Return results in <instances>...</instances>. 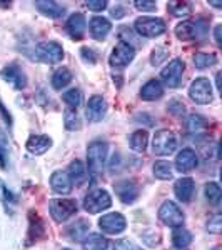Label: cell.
Returning <instances> with one entry per match:
<instances>
[{
    "label": "cell",
    "instance_id": "cell-1",
    "mask_svg": "<svg viewBox=\"0 0 222 250\" xmlns=\"http://www.w3.org/2000/svg\"><path fill=\"white\" fill-rule=\"evenodd\" d=\"M32 59L44 63H59L64 59V50L57 42H42L35 47Z\"/></svg>",
    "mask_w": 222,
    "mask_h": 250
},
{
    "label": "cell",
    "instance_id": "cell-2",
    "mask_svg": "<svg viewBox=\"0 0 222 250\" xmlns=\"http://www.w3.org/2000/svg\"><path fill=\"white\" fill-rule=\"evenodd\" d=\"M107 159V144L104 142H94L90 144L87 150V162H89V172L92 175H97L100 170H102L104 164H106Z\"/></svg>",
    "mask_w": 222,
    "mask_h": 250
},
{
    "label": "cell",
    "instance_id": "cell-3",
    "mask_svg": "<svg viewBox=\"0 0 222 250\" xmlns=\"http://www.w3.org/2000/svg\"><path fill=\"white\" fill-rule=\"evenodd\" d=\"M77 212V202L72 199H55L50 202V215L59 224L70 219Z\"/></svg>",
    "mask_w": 222,
    "mask_h": 250
},
{
    "label": "cell",
    "instance_id": "cell-4",
    "mask_svg": "<svg viewBox=\"0 0 222 250\" xmlns=\"http://www.w3.org/2000/svg\"><path fill=\"white\" fill-rule=\"evenodd\" d=\"M135 30H137V34L142 35V37L154 39L165 32V23L162 19L142 17V19L135 20Z\"/></svg>",
    "mask_w": 222,
    "mask_h": 250
},
{
    "label": "cell",
    "instance_id": "cell-5",
    "mask_svg": "<svg viewBox=\"0 0 222 250\" xmlns=\"http://www.w3.org/2000/svg\"><path fill=\"white\" fill-rule=\"evenodd\" d=\"M111 205H112L111 195L106 190H102V188H97V190L87 193L86 200H84V208L90 213H99L109 208Z\"/></svg>",
    "mask_w": 222,
    "mask_h": 250
},
{
    "label": "cell",
    "instance_id": "cell-6",
    "mask_svg": "<svg viewBox=\"0 0 222 250\" xmlns=\"http://www.w3.org/2000/svg\"><path fill=\"white\" fill-rule=\"evenodd\" d=\"M159 219L169 227H182L184 213L179 208V205L172 200H165L159 208Z\"/></svg>",
    "mask_w": 222,
    "mask_h": 250
},
{
    "label": "cell",
    "instance_id": "cell-7",
    "mask_svg": "<svg viewBox=\"0 0 222 250\" xmlns=\"http://www.w3.org/2000/svg\"><path fill=\"white\" fill-rule=\"evenodd\" d=\"M177 147V139L171 130H159L152 140V150L157 155H171Z\"/></svg>",
    "mask_w": 222,
    "mask_h": 250
},
{
    "label": "cell",
    "instance_id": "cell-8",
    "mask_svg": "<svg viewBox=\"0 0 222 250\" xmlns=\"http://www.w3.org/2000/svg\"><path fill=\"white\" fill-rule=\"evenodd\" d=\"M134 57H135L134 47H132L129 42H124V40H120V42L115 45L114 50H112L109 62H111L112 67L119 68V67H126L129 62H132V60H134Z\"/></svg>",
    "mask_w": 222,
    "mask_h": 250
},
{
    "label": "cell",
    "instance_id": "cell-9",
    "mask_svg": "<svg viewBox=\"0 0 222 250\" xmlns=\"http://www.w3.org/2000/svg\"><path fill=\"white\" fill-rule=\"evenodd\" d=\"M189 95L196 104H211L212 102V88H211V82L207 79L200 77L197 80H194L191 88H189Z\"/></svg>",
    "mask_w": 222,
    "mask_h": 250
},
{
    "label": "cell",
    "instance_id": "cell-10",
    "mask_svg": "<svg viewBox=\"0 0 222 250\" xmlns=\"http://www.w3.org/2000/svg\"><path fill=\"white\" fill-rule=\"evenodd\" d=\"M182 72H184V63L180 62L179 59L172 60L167 67L162 68L160 72V79L165 85L169 87H177L180 83V79H182Z\"/></svg>",
    "mask_w": 222,
    "mask_h": 250
},
{
    "label": "cell",
    "instance_id": "cell-11",
    "mask_svg": "<svg viewBox=\"0 0 222 250\" xmlns=\"http://www.w3.org/2000/svg\"><path fill=\"white\" fill-rule=\"evenodd\" d=\"M99 227L106 233L115 235V233L126 230L127 222H126V217L120 215V213H107V215H104L102 219L99 220Z\"/></svg>",
    "mask_w": 222,
    "mask_h": 250
},
{
    "label": "cell",
    "instance_id": "cell-12",
    "mask_svg": "<svg viewBox=\"0 0 222 250\" xmlns=\"http://www.w3.org/2000/svg\"><path fill=\"white\" fill-rule=\"evenodd\" d=\"M87 119L90 122H100L107 112V104L100 95H94L89 99L87 104Z\"/></svg>",
    "mask_w": 222,
    "mask_h": 250
},
{
    "label": "cell",
    "instance_id": "cell-13",
    "mask_svg": "<svg viewBox=\"0 0 222 250\" xmlns=\"http://www.w3.org/2000/svg\"><path fill=\"white\" fill-rule=\"evenodd\" d=\"M0 75H2V79L5 80V82H9L10 85L14 88H17V90H22V88L27 85L25 75H23V72L20 70L17 65L3 67L2 72H0Z\"/></svg>",
    "mask_w": 222,
    "mask_h": 250
},
{
    "label": "cell",
    "instance_id": "cell-14",
    "mask_svg": "<svg viewBox=\"0 0 222 250\" xmlns=\"http://www.w3.org/2000/svg\"><path fill=\"white\" fill-rule=\"evenodd\" d=\"M176 167L180 173L191 172L197 167V155L192 148H184L176 157Z\"/></svg>",
    "mask_w": 222,
    "mask_h": 250
},
{
    "label": "cell",
    "instance_id": "cell-15",
    "mask_svg": "<svg viewBox=\"0 0 222 250\" xmlns=\"http://www.w3.org/2000/svg\"><path fill=\"white\" fill-rule=\"evenodd\" d=\"M114 190L124 204H134L139 197V188L132 182H119L114 185Z\"/></svg>",
    "mask_w": 222,
    "mask_h": 250
},
{
    "label": "cell",
    "instance_id": "cell-16",
    "mask_svg": "<svg viewBox=\"0 0 222 250\" xmlns=\"http://www.w3.org/2000/svg\"><path fill=\"white\" fill-rule=\"evenodd\" d=\"M50 185L54 192L60 193V195H68L72 192V180L67 172H55L50 177Z\"/></svg>",
    "mask_w": 222,
    "mask_h": 250
},
{
    "label": "cell",
    "instance_id": "cell-17",
    "mask_svg": "<svg viewBox=\"0 0 222 250\" xmlns=\"http://www.w3.org/2000/svg\"><path fill=\"white\" fill-rule=\"evenodd\" d=\"M67 32L72 39L80 40L86 32V17L82 14H74L67 20Z\"/></svg>",
    "mask_w": 222,
    "mask_h": 250
},
{
    "label": "cell",
    "instance_id": "cell-18",
    "mask_svg": "<svg viewBox=\"0 0 222 250\" xmlns=\"http://www.w3.org/2000/svg\"><path fill=\"white\" fill-rule=\"evenodd\" d=\"M52 140L45 135H32L29 140H27V150L34 155H40L45 154V152L50 148Z\"/></svg>",
    "mask_w": 222,
    "mask_h": 250
},
{
    "label": "cell",
    "instance_id": "cell-19",
    "mask_svg": "<svg viewBox=\"0 0 222 250\" xmlns=\"http://www.w3.org/2000/svg\"><path fill=\"white\" fill-rule=\"evenodd\" d=\"M112 25L107 19L104 17H94L90 20V34L92 37L97 40H104L107 37V34L111 32Z\"/></svg>",
    "mask_w": 222,
    "mask_h": 250
},
{
    "label": "cell",
    "instance_id": "cell-20",
    "mask_svg": "<svg viewBox=\"0 0 222 250\" xmlns=\"http://www.w3.org/2000/svg\"><path fill=\"white\" fill-rule=\"evenodd\" d=\"M174 192L180 202H189L194 193V180L192 179H180L174 185Z\"/></svg>",
    "mask_w": 222,
    "mask_h": 250
},
{
    "label": "cell",
    "instance_id": "cell-21",
    "mask_svg": "<svg viewBox=\"0 0 222 250\" xmlns=\"http://www.w3.org/2000/svg\"><path fill=\"white\" fill-rule=\"evenodd\" d=\"M164 95V88L159 80H149L140 90V97L144 100H157Z\"/></svg>",
    "mask_w": 222,
    "mask_h": 250
},
{
    "label": "cell",
    "instance_id": "cell-22",
    "mask_svg": "<svg viewBox=\"0 0 222 250\" xmlns=\"http://www.w3.org/2000/svg\"><path fill=\"white\" fill-rule=\"evenodd\" d=\"M35 5L40 10V14L47 15L50 19H59L66 14V9L62 5H59L57 2H52V0H48V2H37Z\"/></svg>",
    "mask_w": 222,
    "mask_h": 250
},
{
    "label": "cell",
    "instance_id": "cell-23",
    "mask_svg": "<svg viewBox=\"0 0 222 250\" xmlns=\"http://www.w3.org/2000/svg\"><path fill=\"white\" fill-rule=\"evenodd\" d=\"M68 177H70L72 184L75 185H80L84 182V180L87 179V170L86 167H84V164L80 162V160H74L70 165H68Z\"/></svg>",
    "mask_w": 222,
    "mask_h": 250
},
{
    "label": "cell",
    "instance_id": "cell-24",
    "mask_svg": "<svg viewBox=\"0 0 222 250\" xmlns=\"http://www.w3.org/2000/svg\"><path fill=\"white\" fill-rule=\"evenodd\" d=\"M176 35L180 40H191L196 39L199 35L197 32V23L196 22H182L176 27Z\"/></svg>",
    "mask_w": 222,
    "mask_h": 250
},
{
    "label": "cell",
    "instance_id": "cell-25",
    "mask_svg": "<svg viewBox=\"0 0 222 250\" xmlns=\"http://www.w3.org/2000/svg\"><path fill=\"white\" fill-rule=\"evenodd\" d=\"M109 242L106 237L99 235V233H92V235L86 237V240L82 242L84 250H106Z\"/></svg>",
    "mask_w": 222,
    "mask_h": 250
},
{
    "label": "cell",
    "instance_id": "cell-26",
    "mask_svg": "<svg viewBox=\"0 0 222 250\" xmlns=\"http://www.w3.org/2000/svg\"><path fill=\"white\" fill-rule=\"evenodd\" d=\"M191 242H192L191 232H187L182 227H176V230L172 232V244L177 249H185L187 245H191Z\"/></svg>",
    "mask_w": 222,
    "mask_h": 250
},
{
    "label": "cell",
    "instance_id": "cell-27",
    "mask_svg": "<svg viewBox=\"0 0 222 250\" xmlns=\"http://www.w3.org/2000/svg\"><path fill=\"white\" fill-rule=\"evenodd\" d=\"M72 80V74L68 68H59L57 72L54 74V77H52V85L54 88H57V90H62L64 87H67L68 83H70Z\"/></svg>",
    "mask_w": 222,
    "mask_h": 250
},
{
    "label": "cell",
    "instance_id": "cell-28",
    "mask_svg": "<svg viewBox=\"0 0 222 250\" xmlns=\"http://www.w3.org/2000/svg\"><path fill=\"white\" fill-rule=\"evenodd\" d=\"M149 135L145 130H137L131 135V148L135 152H144L147 148Z\"/></svg>",
    "mask_w": 222,
    "mask_h": 250
},
{
    "label": "cell",
    "instance_id": "cell-29",
    "mask_svg": "<svg viewBox=\"0 0 222 250\" xmlns=\"http://www.w3.org/2000/svg\"><path fill=\"white\" fill-rule=\"evenodd\" d=\"M216 62H217L216 54H204V52H199V54L194 55V65L197 68H200V70H202V68L212 67Z\"/></svg>",
    "mask_w": 222,
    "mask_h": 250
},
{
    "label": "cell",
    "instance_id": "cell-30",
    "mask_svg": "<svg viewBox=\"0 0 222 250\" xmlns=\"http://www.w3.org/2000/svg\"><path fill=\"white\" fill-rule=\"evenodd\" d=\"M154 175L160 180H169L172 177V165L167 160H159L154 164Z\"/></svg>",
    "mask_w": 222,
    "mask_h": 250
},
{
    "label": "cell",
    "instance_id": "cell-31",
    "mask_svg": "<svg viewBox=\"0 0 222 250\" xmlns=\"http://www.w3.org/2000/svg\"><path fill=\"white\" fill-rule=\"evenodd\" d=\"M64 125H66L67 130H79L80 128V117L74 108H67L64 112Z\"/></svg>",
    "mask_w": 222,
    "mask_h": 250
},
{
    "label": "cell",
    "instance_id": "cell-32",
    "mask_svg": "<svg viewBox=\"0 0 222 250\" xmlns=\"http://www.w3.org/2000/svg\"><path fill=\"white\" fill-rule=\"evenodd\" d=\"M185 127H187L189 132L196 134V132H200V130H204V128H205V120L200 115L192 114V115L187 117V120H185Z\"/></svg>",
    "mask_w": 222,
    "mask_h": 250
},
{
    "label": "cell",
    "instance_id": "cell-33",
    "mask_svg": "<svg viewBox=\"0 0 222 250\" xmlns=\"http://www.w3.org/2000/svg\"><path fill=\"white\" fill-rule=\"evenodd\" d=\"M167 7L174 17H187V15H191V5L187 2H169Z\"/></svg>",
    "mask_w": 222,
    "mask_h": 250
},
{
    "label": "cell",
    "instance_id": "cell-34",
    "mask_svg": "<svg viewBox=\"0 0 222 250\" xmlns=\"http://www.w3.org/2000/svg\"><path fill=\"white\" fill-rule=\"evenodd\" d=\"M62 99H64V102L72 108H77L80 104H82V94H80V90H77V88L67 90L66 94L62 95Z\"/></svg>",
    "mask_w": 222,
    "mask_h": 250
},
{
    "label": "cell",
    "instance_id": "cell-35",
    "mask_svg": "<svg viewBox=\"0 0 222 250\" xmlns=\"http://www.w3.org/2000/svg\"><path fill=\"white\" fill-rule=\"evenodd\" d=\"M204 192H205V197H207V200H209V202H211V204H217V202H219V200H221L222 192H221L219 184H216V182H209L207 185H205Z\"/></svg>",
    "mask_w": 222,
    "mask_h": 250
},
{
    "label": "cell",
    "instance_id": "cell-36",
    "mask_svg": "<svg viewBox=\"0 0 222 250\" xmlns=\"http://www.w3.org/2000/svg\"><path fill=\"white\" fill-rule=\"evenodd\" d=\"M87 229H89V224H87V222H86V220H79L75 225H70V227H68V235H70V239L79 240L80 237L86 235Z\"/></svg>",
    "mask_w": 222,
    "mask_h": 250
},
{
    "label": "cell",
    "instance_id": "cell-37",
    "mask_svg": "<svg viewBox=\"0 0 222 250\" xmlns=\"http://www.w3.org/2000/svg\"><path fill=\"white\" fill-rule=\"evenodd\" d=\"M207 230L211 233H216V235H219L221 230H222V217L219 213H216V215H212L211 219L207 222Z\"/></svg>",
    "mask_w": 222,
    "mask_h": 250
},
{
    "label": "cell",
    "instance_id": "cell-38",
    "mask_svg": "<svg viewBox=\"0 0 222 250\" xmlns=\"http://www.w3.org/2000/svg\"><path fill=\"white\" fill-rule=\"evenodd\" d=\"M114 250H142L139 245H135L134 242L127 240V239H120L114 244Z\"/></svg>",
    "mask_w": 222,
    "mask_h": 250
},
{
    "label": "cell",
    "instance_id": "cell-39",
    "mask_svg": "<svg viewBox=\"0 0 222 250\" xmlns=\"http://www.w3.org/2000/svg\"><path fill=\"white\" fill-rule=\"evenodd\" d=\"M134 5H135V9H139L140 12H154L157 9V5H155V2H147V0H137V2H134Z\"/></svg>",
    "mask_w": 222,
    "mask_h": 250
},
{
    "label": "cell",
    "instance_id": "cell-40",
    "mask_svg": "<svg viewBox=\"0 0 222 250\" xmlns=\"http://www.w3.org/2000/svg\"><path fill=\"white\" fill-rule=\"evenodd\" d=\"M165 55H167V52H165L164 48H155L151 55V62L154 63V65H159V63L165 59Z\"/></svg>",
    "mask_w": 222,
    "mask_h": 250
},
{
    "label": "cell",
    "instance_id": "cell-41",
    "mask_svg": "<svg viewBox=\"0 0 222 250\" xmlns=\"http://www.w3.org/2000/svg\"><path fill=\"white\" fill-rule=\"evenodd\" d=\"M86 5L92 12H100V10H104L107 7V2H106V0H90V2L86 3Z\"/></svg>",
    "mask_w": 222,
    "mask_h": 250
},
{
    "label": "cell",
    "instance_id": "cell-42",
    "mask_svg": "<svg viewBox=\"0 0 222 250\" xmlns=\"http://www.w3.org/2000/svg\"><path fill=\"white\" fill-rule=\"evenodd\" d=\"M80 54H82V57H84L86 62H89V63H95L97 62V55H95V52L92 50V48L84 47L82 50H80Z\"/></svg>",
    "mask_w": 222,
    "mask_h": 250
},
{
    "label": "cell",
    "instance_id": "cell-43",
    "mask_svg": "<svg viewBox=\"0 0 222 250\" xmlns=\"http://www.w3.org/2000/svg\"><path fill=\"white\" fill-rule=\"evenodd\" d=\"M169 110L172 112L174 115H177V117H180L185 112V107L182 105L180 102H177V100H174V102L171 104V107H169Z\"/></svg>",
    "mask_w": 222,
    "mask_h": 250
},
{
    "label": "cell",
    "instance_id": "cell-44",
    "mask_svg": "<svg viewBox=\"0 0 222 250\" xmlns=\"http://www.w3.org/2000/svg\"><path fill=\"white\" fill-rule=\"evenodd\" d=\"M0 114L3 115V120H5L7 124H9V125H12V117H10V114H9V112L5 110V107H3V104H2V102H0Z\"/></svg>",
    "mask_w": 222,
    "mask_h": 250
},
{
    "label": "cell",
    "instance_id": "cell-45",
    "mask_svg": "<svg viewBox=\"0 0 222 250\" xmlns=\"http://www.w3.org/2000/svg\"><path fill=\"white\" fill-rule=\"evenodd\" d=\"M120 10H124V9H120V7H114V9H112V17H115V19H119V17H122L124 15V12H120Z\"/></svg>",
    "mask_w": 222,
    "mask_h": 250
},
{
    "label": "cell",
    "instance_id": "cell-46",
    "mask_svg": "<svg viewBox=\"0 0 222 250\" xmlns=\"http://www.w3.org/2000/svg\"><path fill=\"white\" fill-rule=\"evenodd\" d=\"M0 165L5 167V152H3L2 148H0Z\"/></svg>",
    "mask_w": 222,
    "mask_h": 250
},
{
    "label": "cell",
    "instance_id": "cell-47",
    "mask_svg": "<svg viewBox=\"0 0 222 250\" xmlns=\"http://www.w3.org/2000/svg\"><path fill=\"white\" fill-rule=\"evenodd\" d=\"M221 30H222V27L217 25L216 27V40H217V43H221Z\"/></svg>",
    "mask_w": 222,
    "mask_h": 250
},
{
    "label": "cell",
    "instance_id": "cell-48",
    "mask_svg": "<svg viewBox=\"0 0 222 250\" xmlns=\"http://www.w3.org/2000/svg\"><path fill=\"white\" fill-rule=\"evenodd\" d=\"M216 85H217V88H221V72L216 75Z\"/></svg>",
    "mask_w": 222,
    "mask_h": 250
},
{
    "label": "cell",
    "instance_id": "cell-49",
    "mask_svg": "<svg viewBox=\"0 0 222 250\" xmlns=\"http://www.w3.org/2000/svg\"><path fill=\"white\" fill-rule=\"evenodd\" d=\"M211 5H214V7H217V9H219V7H221V3H219V2H212Z\"/></svg>",
    "mask_w": 222,
    "mask_h": 250
},
{
    "label": "cell",
    "instance_id": "cell-50",
    "mask_svg": "<svg viewBox=\"0 0 222 250\" xmlns=\"http://www.w3.org/2000/svg\"><path fill=\"white\" fill-rule=\"evenodd\" d=\"M216 250H219V249H216Z\"/></svg>",
    "mask_w": 222,
    "mask_h": 250
}]
</instances>
